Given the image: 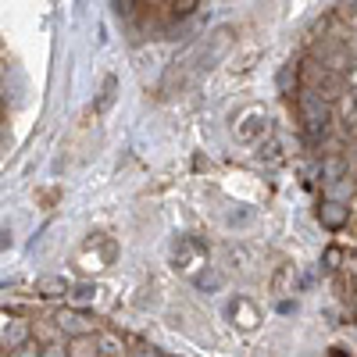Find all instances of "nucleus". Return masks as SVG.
<instances>
[{"label":"nucleus","instance_id":"nucleus-1","mask_svg":"<svg viewBox=\"0 0 357 357\" xmlns=\"http://www.w3.org/2000/svg\"><path fill=\"white\" fill-rule=\"evenodd\" d=\"M301 107H304V118H307V129H311V136H318V132L325 129V122H329V111H325L321 97L307 93V97L301 100Z\"/></svg>","mask_w":357,"mask_h":357},{"label":"nucleus","instance_id":"nucleus-2","mask_svg":"<svg viewBox=\"0 0 357 357\" xmlns=\"http://www.w3.org/2000/svg\"><path fill=\"white\" fill-rule=\"evenodd\" d=\"M229 47H232V33L229 29H218V33L211 36V47L200 54V68H211L215 61H222V57L229 54Z\"/></svg>","mask_w":357,"mask_h":357},{"label":"nucleus","instance_id":"nucleus-3","mask_svg":"<svg viewBox=\"0 0 357 357\" xmlns=\"http://www.w3.org/2000/svg\"><path fill=\"white\" fill-rule=\"evenodd\" d=\"M193 8H197V0H175V8H172V11H175L178 18H183V15H190Z\"/></svg>","mask_w":357,"mask_h":357},{"label":"nucleus","instance_id":"nucleus-4","mask_svg":"<svg viewBox=\"0 0 357 357\" xmlns=\"http://www.w3.org/2000/svg\"><path fill=\"white\" fill-rule=\"evenodd\" d=\"M111 93H114V79H107V82H104V97H100V107H107V104H111Z\"/></svg>","mask_w":357,"mask_h":357},{"label":"nucleus","instance_id":"nucleus-5","mask_svg":"<svg viewBox=\"0 0 357 357\" xmlns=\"http://www.w3.org/2000/svg\"><path fill=\"white\" fill-rule=\"evenodd\" d=\"M340 11L343 15H354L357 11V0H340Z\"/></svg>","mask_w":357,"mask_h":357},{"label":"nucleus","instance_id":"nucleus-6","mask_svg":"<svg viewBox=\"0 0 357 357\" xmlns=\"http://www.w3.org/2000/svg\"><path fill=\"white\" fill-rule=\"evenodd\" d=\"M132 4H136V0H118V11H126V15H129V11H132Z\"/></svg>","mask_w":357,"mask_h":357}]
</instances>
